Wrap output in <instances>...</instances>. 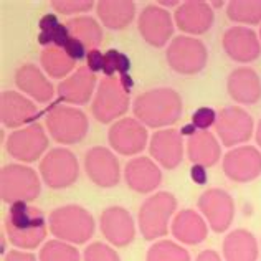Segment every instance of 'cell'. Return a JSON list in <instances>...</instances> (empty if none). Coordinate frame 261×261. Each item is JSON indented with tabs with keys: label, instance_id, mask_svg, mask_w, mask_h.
I'll list each match as a JSON object with an SVG mask.
<instances>
[{
	"label": "cell",
	"instance_id": "6da1fadb",
	"mask_svg": "<svg viewBox=\"0 0 261 261\" xmlns=\"http://www.w3.org/2000/svg\"><path fill=\"white\" fill-rule=\"evenodd\" d=\"M133 113L147 127L172 126L182 116V98L172 88H154L137 96Z\"/></svg>",
	"mask_w": 261,
	"mask_h": 261
},
{
	"label": "cell",
	"instance_id": "7a4b0ae2",
	"mask_svg": "<svg viewBox=\"0 0 261 261\" xmlns=\"http://www.w3.org/2000/svg\"><path fill=\"white\" fill-rule=\"evenodd\" d=\"M5 235L13 246L32 250L46 237V220L43 212L27 202H17L5 215Z\"/></svg>",
	"mask_w": 261,
	"mask_h": 261
},
{
	"label": "cell",
	"instance_id": "3957f363",
	"mask_svg": "<svg viewBox=\"0 0 261 261\" xmlns=\"http://www.w3.org/2000/svg\"><path fill=\"white\" fill-rule=\"evenodd\" d=\"M50 231L61 242L83 245L94 235V218L80 205H65L55 208L48 217Z\"/></svg>",
	"mask_w": 261,
	"mask_h": 261
},
{
	"label": "cell",
	"instance_id": "277c9868",
	"mask_svg": "<svg viewBox=\"0 0 261 261\" xmlns=\"http://www.w3.org/2000/svg\"><path fill=\"white\" fill-rule=\"evenodd\" d=\"M46 127L53 141L60 144H78L86 137L89 124L81 109L61 106L60 101H55L48 108Z\"/></svg>",
	"mask_w": 261,
	"mask_h": 261
},
{
	"label": "cell",
	"instance_id": "5b68a950",
	"mask_svg": "<svg viewBox=\"0 0 261 261\" xmlns=\"http://www.w3.org/2000/svg\"><path fill=\"white\" fill-rule=\"evenodd\" d=\"M177 208V200L170 192H159L149 197L139 210V230L146 240L161 238L167 233L169 220Z\"/></svg>",
	"mask_w": 261,
	"mask_h": 261
},
{
	"label": "cell",
	"instance_id": "8992f818",
	"mask_svg": "<svg viewBox=\"0 0 261 261\" xmlns=\"http://www.w3.org/2000/svg\"><path fill=\"white\" fill-rule=\"evenodd\" d=\"M0 177H2V200L5 203H29L38 198L42 192L40 178L35 170L30 167L7 164L2 167Z\"/></svg>",
	"mask_w": 261,
	"mask_h": 261
},
{
	"label": "cell",
	"instance_id": "52a82bcc",
	"mask_svg": "<svg viewBox=\"0 0 261 261\" xmlns=\"http://www.w3.org/2000/svg\"><path fill=\"white\" fill-rule=\"evenodd\" d=\"M166 58L174 71L190 76V74H197L203 70L207 65L208 53L200 40L180 35L170 42Z\"/></svg>",
	"mask_w": 261,
	"mask_h": 261
},
{
	"label": "cell",
	"instance_id": "ba28073f",
	"mask_svg": "<svg viewBox=\"0 0 261 261\" xmlns=\"http://www.w3.org/2000/svg\"><path fill=\"white\" fill-rule=\"evenodd\" d=\"M129 109V94L122 88L119 78H105L96 91L91 105V113L96 121L108 124L116 118H121Z\"/></svg>",
	"mask_w": 261,
	"mask_h": 261
},
{
	"label": "cell",
	"instance_id": "9c48e42d",
	"mask_svg": "<svg viewBox=\"0 0 261 261\" xmlns=\"http://www.w3.org/2000/svg\"><path fill=\"white\" fill-rule=\"evenodd\" d=\"M78 161L68 149H51L40 162V174L51 189H65L76 182Z\"/></svg>",
	"mask_w": 261,
	"mask_h": 261
},
{
	"label": "cell",
	"instance_id": "30bf717a",
	"mask_svg": "<svg viewBox=\"0 0 261 261\" xmlns=\"http://www.w3.org/2000/svg\"><path fill=\"white\" fill-rule=\"evenodd\" d=\"M48 147V137L43 127L35 122L29 127L13 130L7 139V152L22 162L38 161Z\"/></svg>",
	"mask_w": 261,
	"mask_h": 261
},
{
	"label": "cell",
	"instance_id": "8fae6325",
	"mask_svg": "<svg viewBox=\"0 0 261 261\" xmlns=\"http://www.w3.org/2000/svg\"><path fill=\"white\" fill-rule=\"evenodd\" d=\"M215 126L220 139L226 147H233L248 141L253 134L251 116L238 106L223 108L218 114Z\"/></svg>",
	"mask_w": 261,
	"mask_h": 261
},
{
	"label": "cell",
	"instance_id": "7c38bea8",
	"mask_svg": "<svg viewBox=\"0 0 261 261\" xmlns=\"http://www.w3.org/2000/svg\"><path fill=\"white\" fill-rule=\"evenodd\" d=\"M137 29H139L141 37L154 48L166 46V43L174 35L172 17L159 5H147L141 12Z\"/></svg>",
	"mask_w": 261,
	"mask_h": 261
},
{
	"label": "cell",
	"instance_id": "4fadbf2b",
	"mask_svg": "<svg viewBox=\"0 0 261 261\" xmlns=\"http://www.w3.org/2000/svg\"><path fill=\"white\" fill-rule=\"evenodd\" d=\"M108 141L116 152L122 155L139 154L147 144V129L137 119L124 118L109 127Z\"/></svg>",
	"mask_w": 261,
	"mask_h": 261
},
{
	"label": "cell",
	"instance_id": "5bb4252c",
	"mask_svg": "<svg viewBox=\"0 0 261 261\" xmlns=\"http://www.w3.org/2000/svg\"><path fill=\"white\" fill-rule=\"evenodd\" d=\"M198 208L208 220L210 228L215 233H223L231 225L235 215V203L233 198L225 190L210 189L198 198Z\"/></svg>",
	"mask_w": 261,
	"mask_h": 261
},
{
	"label": "cell",
	"instance_id": "9a60e30c",
	"mask_svg": "<svg viewBox=\"0 0 261 261\" xmlns=\"http://www.w3.org/2000/svg\"><path fill=\"white\" fill-rule=\"evenodd\" d=\"M85 169L91 182L99 187H114L119 184L121 170L114 154L106 147H91L85 155Z\"/></svg>",
	"mask_w": 261,
	"mask_h": 261
},
{
	"label": "cell",
	"instance_id": "2e32d148",
	"mask_svg": "<svg viewBox=\"0 0 261 261\" xmlns=\"http://www.w3.org/2000/svg\"><path fill=\"white\" fill-rule=\"evenodd\" d=\"M223 172L231 180L245 184L261 174V154L256 147L243 146L226 152L223 157Z\"/></svg>",
	"mask_w": 261,
	"mask_h": 261
},
{
	"label": "cell",
	"instance_id": "e0dca14e",
	"mask_svg": "<svg viewBox=\"0 0 261 261\" xmlns=\"http://www.w3.org/2000/svg\"><path fill=\"white\" fill-rule=\"evenodd\" d=\"M101 231L114 246H127L136 237L133 215L122 207H108L101 214Z\"/></svg>",
	"mask_w": 261,
	"mask_h": 261
},
{
	"label": "cell",
	"instance_id": "ac0fdd59",
	"mask_svg": "<svg viewBox=\"0 0 261 261\" xmlns=\"http://www.w3.org/2000/svg\"><path fill=\"white\" fill-rule=\"evenodd\" d=\"M223 48L226 55L238 61V63H250L255 61L259 53V40L256 33L246 27H231L223 33Z\"/></svg>",
	"mask_w": 261,
	"mask_h": 261
},
{
	"label": "cell",
	"instance_id": "d6986e66",
	"mask_svg": "<svg viewBox=\"0 0 261 261\" xmlns=\"http://www.w3.org/2000/svg\"><path fill=\"white\" fill-rule=\"evenodd\" d=\"M149 152L164 169L172 170L182 162V134L177 129H161L150 139Z\"/></svg>",
	"mask_w": 261,
	"mask_h": 261
},
{
	"label": "cell",
	"instance_id": "ffe728a7",
	"mask_svg": "<svg viewBox=\"0 0 261 261\" xmlns=\"http://www.w3.org/2000/svg\"><path fill=\"white\" fill-rule=\"evenodd\" d=\"M174 18L178 30L192 33V35H202V33L208 32L215 20L210 4L198 2V0H194V2L190 0V2L178 5Z\"/></svg>",
	"mask_w": 261,
	"mask_h": 261
},
{
	"label": "cell",
	"instance_id": "44dd1931",
	"mask_svg": "<svg viewBox=\"0 0 261 261\" xmlns=\"http://www.w3.org/2000/svg\"><path fill=\"white\" fill-rule=\"evenodd\" d=\"M124 180L137 194H150L162 182V172L149 157H136L129 161L124 170Z\"/></svg>",
	"mask_w": 261,
	"mask_h": 261
},
{
	"label": "cell",
	"instance_id": "7402d4cb",
	"mask_svg": "<svg viewBox=\"0 0 261 261\" xmlns=\"http://www.w3.org/2000/svg\"><path fill=\"white\" fill-rule=\"evenodd\" d=\"M96 86V76L88 66H80L70 78L58 86V101L70 105H86Z\"/></svg>",
	"mask_w": 261,
	"mask_h": 261
},
{
	"label": "cell",
	"instance_id": "603a6c76",
	"mask_svg": "<svg viewBox=\"0 0 261 261\" xmlns=\"http://www.w3.org/2000/svg\"><path fill=\"white\" fill-rule=\"evenodd\" d=\"M2 124L7 127H18L25 122L35 121L40 113L30 99L17 91L2 93V109H0Z\"/></svg>",
	"mask_w": 261,
	"mask_h": 261
},
{
	"label": "cell",
	"instance_id": "cb8c5ba5",
	"mask_svg": "<svg viewBox=\"0 0 261 261\" xmlns=\"http://www.w3.org/2000/svg\"><path fill=\"white\" fill-rule=\"evenodd\" d=\"M230 98L240 105H255L261 98V81L251 68H237L226 81Z\"/></svg>",
	"mask_w": 261,
	"mask_h": 261
},
{
	"label": "cell",
	"instance_id": "d4e9b609",
	"mask_svg": "<svg viewBox=\"0 0 261 261\" xmlns=\"http://www.w3.org/2000/svg\"><path fill=\"white\" fill-rule=\"evenodd\" d=\"M15 85L17 88L22 89L23 93L32 96L33 99L40 102H48L51 101L55 89L51 83L45 78V74L40 71V68L35 65L27 63L20 66L15 71Z\"/></svg>",
	"mask_w": 261,
	"mask_h": 261
},
{
	"label": "cell",
	"instance_id": "484cf974",
	"mask_svg": "<svg viewBox=\"0 0 261 261\" xmlns=\"http://www.w3.org/2000/svg\"><path fill=\"white\" fill-rule=\"evenodd\" d=\"M172 235L184 245H198L207 238V225L194 210H182L172 222Z\"/></svg>",
	"mask_w": 261,
	"mask_h": 261
},
{
	"label": "cell",
	"instance_id": "4316f807",
	"mask_svg": "<svg viewBox=\"0 0 261 261\" xmlns=\"http://www.w3.org/2000/svg\"><path fill=\"white\" fill-rule=\"evenodd\" d=\"M187 154L192 164L212 167L218 162L222 152H220V144L214 134L208 130H197L187 141Z\"/></svg>",
	"mask_w": 261,
	"mask_h": 261
},
{
	"label": "cell",
	"instance_id": "83f0119b",
	"mask_svg": "<svg viewBox=\"0 0 261 261\" xmlns=\"http://www.w3.org/2000/svg\"><path fill=\"white\" fill-rule=\"evenodd\" d=\"M223 255L226 261H256V238L246 230H235L228 233L223 242Z\"/></svg>",
	"mask_w": 261,
	"mask_h": 261
},
{
	"label": "cell",
	"instance_id": "f1b7e54d",
	"mask_svg": "<svg viewBox=\"0 0 261 261\" xmlns=\"http://www.w3.org/2000/svg\"><path fill=\"white\" fill-rule=\"evenodd\" d=\"M98 17L105 27L111 30H121L130 25L136 15V5L130 0H122V2H98L96 5Z\"/></svg>",
	"mask_w": 261,
	"mask_h": 261
},
{
	"label": "cell",
	"instance_id": "f546056e",
	"mask_svg": "<svg viewBox=\"0 0 261 261\" xmlns=\"http://www.w3.org/2000/svg\"><path fill=\"white\" fill-rule=\"evenodd\" d=\"M66 29L73 38L80 40L86 48L98 50L102 43V30L99 23L91 17H74L66 22Z\"/></svg>",
	"mask_w": 261,
	"mask_h": 261
},
{
	"label": "cell",
	"instance_id": "4dcf8cb0",
	"mask_svg": "<svg viewBox=\"0 0 261 261\" xmlns=\"http://www.w3.org/2000/svg\"><path fill=\"white\" fill-rule=\"evenodd\" d=\"M43 70L50 74L51 78H63L70 73L76 61L68 57V53L60 46H46L40 55Z\"/></svg>",
	"mask_w": 261,
	"mask_h": 261
},
{
	"label": "cell",
	"instance_id": "1f68e13d",
	"mask_svg": "<svg viewBox=\"0 0 261 261\" xmlns=\"http://www.w3.org/2000/svg\"><path fill=\"white\" fill-rule=\"evenodd\" d=\"M226 15L238 23L258 25L261 22V0L259 2H230L226 7Z\"/></svg>",
	"mask_w": 261,
	"mask_h": 261
},
{
	"label": "cell",
	"instance_id": "d6a6232c",
	"mask_svg": "<svg viewBox=\"0 0 261 261\" xmlns=\"http://www.w3.org/2000/svg\"><path fill=\"white\" fill-rule=\"evenodd\" d=\"M146 261H190V255L182 246L164 240L150 246Z\"/></svg>",
	"mask_w": 261,
	"mask_h": 261
},
{
	"label": "cell",
	"instance_id": "836d02e7",
	"mask_svg": "<svg viewBox=\"0 0 261 261\" xmlns=\"http://www.w3.org/2000/svg\"><path fill=\"white\" fill-rule=\"evenodd\" d=\"M40 261H80V251L61 240H50L40 250Z\"/></svg>",
	"mask_w": 261,
	"mask_h": 261
},
{
	"label": "cell",
	"instance_id": "e575fe53",
	"mask_svg": "<svg viewBox=\"0 0 261 261\" xmlns=\"http://www.w3.org/2000/svg\"><path fill=\"white\" fill-rule=\"evenodd\" d=\"M130 70V60L127 55L121 53L119 50H108L105 53V66H102V73L106 78H114V73L126 74Z\"/></svg>",
	"mask_w": 261,
	"mask_h": 261
},
{
	"label": "cell",
	"instance_id": "d590c367",
	"mask_svg": "<svg viewBox=\"0 0 261 261\" xmlns=\"http://www.w3.org/2000/svg\"><path fill=\"white\" fill-rule=\"evenodd\" d=\"M85 261H121V259H119V255L111 246L98 242V243L86 246Z\"/></svg>",
	"mask_w": 261,
	"mask_h": 261
},
{
	"label": "cell",
	"instance_id": "8d00e7d4",
	"mask_svg": "<svg viewBox=\"0 0 261 261\" xmlns=\"http://www.w3.org/2000/svg\"><path fill=\"white\" fill-rule=\"evenodd\" d=\"M51 7L63 15H73L80 12H89L94 7L91 0H53Z\"/></svg>",
	"mask_w": 261,
	"mask_h": 261
},
{
	"label": "cell",
	"instance_id": "74e56055",
	"mask_svg": "<svg viewBox=\"0 0 261 261\" xmlns=\"http://www.w3.org/2000/svg\"><path fill=\"white\" fill-rule=\"evenodd\" d=\"M218 114L215 113V109L212 108H198L197 111L192 114V124L197 127V130H208L214 124H217Z\"/></svg>",
	"mask_w": 261,
	"mask_h": 261
},
{
	"label": "cell",
	"instance_id": "f35d334b",
	"mask_svg": "<svg viewBox=\"0 0 261 261\" xmlns=\"http://www.w3.org/2000/svg\"><path fill=\"white\" fill-rule=\"evenodd\" d=\"M63 50L68 53V57H70L71 60H74V61H80V60H83V58H86V55H88V51H86V46L80 42V40H76V38H70L68 40V43L65 45V48Z\"/></svg>",
	"mask_w": 261,
	"mask_h": 261
},
{
	"label": "cell",
	"instance_id": "ab89813d",
	"mask_svg": "<svg viewBox=\"0 0 261 261\" xmlns=\"http://www.w3.org/2000/svg\"><path fill=\"white\" fill-rule=\"evenodd\" d=\"M86 66L93 73H98L105 66V53H101L99 50H89L86 55Z\"/></svg>",
	"mask_w": 261,
	"mask_h": 261
},
{
	"label": "cell",
	"instance_id": "60d3db41",
	"mask_svg": "<svg viewBox=\"0 0 261 261\" xmlns=\"http://www.w3.org/2000/svg\"><path fill=\"white\" fill-rule=\"evenodd\" d=\"M190 177H192V180H194V184L197 185L207 184V169L200 166V164H194V166L190 167Z\"/></svg>",
	"mask_w": 261,
	"mask_h": 261
},
{
	"label": "cell",
	"instance_id": "b9f144b4",
	"mask_svg": "<svg viewBox=\"0 0 261 261\" xmlns=\"http://www.w3.org/2000/svg\"><path fill=\"white\" fill-rule=\"evenodd\" d=\"M60 25V20L57 15H53V13H46V15L42 17V20H40V32H46V30H51L55 29V27Z\"/></svg>",
	"mask_w": 261,
	"mask_h": 261
},
{
	"label": "cell",
	"instance_id": "7bdbcfd3",
	"mask_svg": "<svg viewBox=\"0 0 261 261\" xmlns=\"http://www.w3.org/2000/svg\"><path fill=\"white\" fill-rule=\"evenodd\" d=\"M5 261H37V258L32 253H25L20 250H12L7 253Z\"/></svg>",
	"mask_w": 261,
	"mask_h": 261
},
{
	"label": "cell",
	"instance_id": "ee69618b",
	"mask_svg": "<svg viewBox=\"0 0 261 261\" xmlns=\"http://www.w3.org/2000/svg\"><path fill=\"white\" fill-rule=\"evenodd\" d=\"M197 261H222L218 256V253L214 250H205L197 256Z\"/></svg>",
	"mask_w": 261,
	"mask_h": 261
},
{
	"label": "cell",
	"instance_id": "f6af8a7d",
	"mask_svg": "<svg viewBox=\"0 0 261 261\" xmlns=\"http://www.w3.org/2000/svg\"><path fill=\"white\" fill-rule=\"evenodd\" d=\"M119 81H121L122 88L126 89V93L129 94V93H130V89L134 88V80L130 78V74H129V73H126V74H121V76H119Z\"/></svg>",
	"mask_w": 261,
	"mask_h": 261
},
{
	"label": "cell",
	"instance_id": "bcb514c9",
	"mask_svg": "<svg viewBox=\"0 0 261 261\" xmlns=\"http://www.w3.org/2000/svg\"><path fill=\"white\" fill-rule=\"evenodd\" d=\"M197 133V127L194 126V124H187V126H184L182 129H180V134L182 136H194Z\"/></svg>",
	"mask_w": 261,
	"mask_h": 261
},
{
	"label": "cell",
	"instance_id": "7dc6e473",
	"mask_svg": "<svg viewBox=\"0 0 261 261\" xmlns=\"http://www.w3.org/2000/svg\"><path fill=\"white\" fill-rule=\"evenodd\" d=\"M256 142H258V146L261 147V121H259L258 129H256Z\"/></svg>",
	"mask_w": 261,
	"mask_h": 261
},
{
	"label": "cell",
	"instance_id": "c3c4849f",
	"mask_svg": "<svg viewBox=\"0 0 261 261\" xmlns=\"http://www.w3.org/2000/svg\"><path fill=\"white\" fill-rule=\"evenodd\" d=\"M159 5H166V7H175V5H178V2H159Z\"/></svg>",
	"mask_w": 261,
	"mask_h": 261
},
{
	"label": "cell",
	"instance_id": "681fc988",
	"mask_svg": "<svg viewBox=\"0 0 261 261\" xmlns=\"http://www.w3.org/2000/svg\"><path fill=\"white\" fill-rule=\"evenodd\" d=\"M214 5H215V7H222V5H223V2H214Z\"/></svg>",
	"mask_w": 261,
	"mask_h": 261
},
{
	"label": "cell",
	"instance_id": "f907efd6",
	"mask_svg": "<svg viewBox=\"0 0 261 261\" xmlns=\"http://www.w3.org/2000/svg\"><path fill=\"white\" fill-rule=\"evenodd\" d=\"M259 38H261V32H259Z\"/></svg>",
	"mask_w": 261,
	"mask_h": 261
}]
</instances>
